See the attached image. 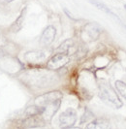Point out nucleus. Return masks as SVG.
<instances>
[{"label":"nucleus","mask_w":126,"mask_h":129,"mask_svg":"<svg viewBox=\"0 0 126 129\" xmlns=\"http://www.w3.org/2000/svg\"><path fill=\"white\" fill-rule=\"evenodd\" d=\"M20 81L25 85L33 86L37 88H45L50 85H54L58 81L55 73L50 69L47 70H30L23 73L20 76Z\"/></svg>","instance_id":"f257e3e1"},{"label":"nucleus","mask_w":126,"mask_h":129,"mask_svg":"<svg viewBox=\"0 0 126 129\" xmlns=\"http://www.w3.org/2000/svg\"><path fill=\"white\" fill-rule=\"evenodd\" d=\"M99 96L103 102H105L115 109H119L120 107H122V102L117 95V93L113 90V87H111L108 84H103L100 86Z\"/></svg>","instance_id":"f03ea898"},{"label":"nucleus","mask_w":126,"mask_h":129,"mask_svg":"<svg viewBox=\"0 0 126 129\" xmlns=\"http://www.w3.org/2000/svg\"><path fill=\"white\" fill-rule=\"evenodd\" d=\"M78 120V113L74 108H67L58 116V126L60 129H71Z\"/></svg>","instance_id":"7ed1b4c3"},{"label":"nucleus","mask_w":126,"mask_h":129,"mask_svg":"<svg viewBox=\"0 0 126 129\" xmlns=\"http://www.w3.org/2000/svg\"><path fill=\"white\" fill-rule=\"evenodd\" d=\"M62 97L63 94L61 91H49V92L43 93V94L36 97L34 100V105H36L38 107H41V108H45L50 104L61 101Z\"/></svg>","instance_id":"20e7f679"},{"label":"nucleus","mask_w":126,"mask_h":129,"mask_svg":"<svg viewBox=\"0 0 126 129\" xmlns=\"http://www.w3.org/2000/svg\"><path fill=\"white\" fill-rule=\"evenodd\" d=\"M18 125L21 129H31L39 128L46 125V121L42 116H23V118L18 121Z\"/></svg>","instance_id":"39448f33"},{"label":"nucleus","mask_w":126,"mask_h":129,"mask_svg":"<svg viewBox=\"0 0 126 129\" xmlns=\"http://www.w3.org/2000/svg\"><path fill=\"white\" fill-rule=\"evenodd\" d=\"M68 62H69V56L67 53L57 52L56 54H54L50 58V60L47 63V67L51 71H55L64 67Z\"/></svg>","instance_id":"423d86ee"},{"label":"nucleus","mask_w":126,"mask_h":129,"mask_svg":"<svg viewBox=\"0 0 126 129\" xmlns=\"http://www.w3.org/2000/svg\"><path fill=\"white\" fill-rule=\"evenodd\" d=\"M55 35H56V29L54 28V26H47L44 29L41 37H40V45L43 46V47L50 46L54 41Z\"/></svg>","instance_id":"0eeeda50"},{"label":"nucleus","mask_w":126,"mask_h":129,"mask_svg":"<svg viewBox=\"0 0 126 129\" xmlns=\"http://www.w3.org/2000/svg\"><path fill=\"white\" fill-rule=\"evenodd\" d=\"M46 59V54L42 51H31L25 52L24 60L28 63H39Z\"/></svg>","instance_id":"6e6552de"},{"label":"nucleus","mask_w":126,"mask_h":129,"mask_svg":"<svg viewBox=\"0 0 126 129\" xmlns=\"http://www.w3.org/2000/svg\"><path fill=\"white\" fill-rule=\"evenodd\" d=\"M84 129H111V123L107 118L99 117L91 120Z\"/></svg>","instance_id":"1a4fd4ad"},{"label":"nucleus","mask_w":126,"mask_h":129,"mask_svg":"<svg viewBox=\"0 0 126 129\" xmlns=\"http://www.w3.org/2000/svg\"><path fill=\"white\" fill-rule=\"evenodd\" d=\"M83 33L86 35L88 41H93V40H96L99 37L100 29L94 23H88L87 25H85V27H84Z\"/></svg>","instance_id":"9d476101"},{"label":"nucleus","mask_w":126,"mask_h":129,"mask_svg":"<svg viewBox=\"0 0 126 129\" xmlns=\"http://www.w3.org/2000/svg\"><path fill=\"white\" fill-rule=\"evenodd\" d=\"M43 114V108L38 107L36 105L28 106L23 112V116H42Z\"/></svg>","instance_id":"9b49d317"},{"label":"nucleus","mask_w":126,"mask_h":129,"mask_svg":"<svg viewBox=\"0 0 126 129\" xmlns=\"http://www.w3.org/2000/svg\"><path fill=\"white\" fill-rule=\"evenodd\" d=\"M25 11H26V8H24V9L22 10L20 16H19V18L17 19V20L13 23V25L11 26V31H12V32H18L19 29L21 28L22 23H23V20H24V18H25Z\"/></svg>","instance_id":"f8f14e48"},{"label":"nucleus","mask_w":126,"mask_h":129,"mask_svg":"<svg viewBox=\"0 0 126 129\" xmlns=\"http://www.w3.org/2000/svg\"><path fill=\"white\" fill-rule=\"evenodd\" d=\"M114 86L116 88V90L118 91L120 96L124 98L126 100V84L122 81H116L114 83Z\"/></svg>","instance_id":"ddd939ff"},{"label":"nucleus","mask_w":126,"mask_h":129,"mask_svg":"<svg viewBox=\"0 0 126 129\" xmlns=\"http://www.w3.org/2000/svg\"><path fill=\"white\" fill-rule=\"evenodd\" d=\"M73 47V41L72 40H66L64 43H62L60 47L58 48V52H63V53H67L68 54V52L69 50Z\"/></svg>","instance_id":"4468645a"},{"label":"nucleus","mask_w":126,"mask_h":129,"mask_svg":"<svg viewBox=\"0 0 126 129\" xmlns=\"http://www.w3.org/2000/svg\"><path fill=\"white\" fill-rule=\"evenodd\" d=\"M91 3L92 4H94L95 6L97 7L99 10H101V11H103L104 13L106 14H109V15H111V16H113V17H114V18H116V16H115V14H113L109 8H108L106 5H104L103 3H101V2H97V1H91Z\"/></svg>","instance_id":"2eb2a0df"},{"label":"nucleus","mask_w":126,"mask_h":129,"mask_svg":"<svg viewBox=\"0 0 126 129\" xmlns=\"http://www.w3.org/2000/svg\"><path fill=\"white\" fill-rule=\"evenodd\" d=\"M5 44H6V38L2 33H0V47L4 46Z\"/></svg>","instance_id":"dca6fc26"},{"label":"nucleus","mask_w":126,"mask_h":129,"mask_svg":"<svg viewBox=\"0 0 126 129\" xmlns=\"http://www.w3.org/2000/svg\"><path fill=\"white\" fill-rule=\"evenodd\" d=\"M6 56V52L3 49H0V58H3Z\"/></svg>","instance_id":"f3484780"},{"label":"nucleus","mask_w":126,"mask_h":129,"mask_svg":"<svg viewBox=\"0 0 126 129\" xmlns=\"http://www.w3.org/2000/svg\"><path fill=\"white\" fill-rule=\"evenodd\" d=\"M14 0H0V4H7V3H10Z\"/></svg>","instance_id":"a211bd4d"},{"label":"nucleus","mask_w":126,"mask_h":129,"mask_svg":"<svg viewBox=\"0 0 126 129\" xmlns=\"http://www.w3.org/2000/svg\"><path fill=\"white\" fill-rule=\"evenodd\" d=\"M124 8H125V9H126V4H125V5H124Z\"/></svg>","instance_id":"6ab92c4d"}]
</instances>
